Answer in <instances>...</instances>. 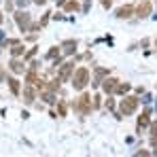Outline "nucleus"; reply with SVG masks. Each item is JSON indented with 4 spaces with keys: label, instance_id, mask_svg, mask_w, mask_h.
Wrapping results in <instances>:
<instances>
[{
    "label": "nucleus",
    "instance_id": "1",
    "mask_svg": "<svg viewBox=\"0 0 157 157\" xmlns=\"http://www.w3.org/2000/svg\"><path fill=\"white\" fill-rule=\"evenodd\" d=\"M87 83H89V70L87 68H77L75 75H72V87L77 91H81V89H85Z\"/></svg>",
    "mask_w": 157,
    "mask_h": 157
},
{
    "label": "nucleus",
    "instance_id": "2",
    "mask_svg": "<svg viewBox=\"0 0 157 157\" xmlns=\"http://www.w3.org/2000/svg\"><path fill=\"white\" fill-rule=\"evenodd\" d=\"M138 108V98L136 96H128L125 100H121V113L123 115H132Z\"/></svg>",
    "mask_w": 157,
    "mask_h": 157
},
{
    "label": "nucleus",
    "instance_id": "3",
    "mask_svg": "<svg viewBox=\"0 0 157 157\" xmlns=\"http://www.w3.org/2000/svg\"><path fill=\"white\" fill-rule=\"evenodd\" d=\"M75 108H78V110H81L83 115H87V113H89V110L94 108V106H91V98H89L87 94H83V96L78 98V102L75 104Z\"/></svg>",
    "mask_w": 157,
    "mask_h": 157
},
{
    "label": "nucleus",
    "instance_id": "4",
    "mask_svg": "<svg viewBox=\"0 0 157 157\" xmlns=\"http://www.w3.org/2000/svg\"><path fill=\"white\" fill-rule=\"evenodd\" d=\"M136 15H138V17H149V15H151V2H149V0L138 2V6H136Z\"/></svg>",
    "mask_w": 157,
    "mask_h": 157
},
{
    "label": "nucleus",
    "instance_id": "5",
    "mask_svg": "<svg viewBox=\"0 0 157 157\" xmlns=\"http://www.w3.org/2000/svg\"><path fill=\"white\" fill-rule=\"evenodd\" d=\"M117 85H119V81H117V78H106V81H102V89H104L106 94L117 91Z\"/></svg>",
    "mask_w": 157,
    "mask_h": 157
},
{
    "label": "nucleus",
    "instance_id": "6",
    "mask_svg": "<svg viewBox=\"0 0 157 157\" xmlns=\"http://www.w3.org/2000/svg\"><path fill=\"white\" fill-rule=\"evenodd\" d=\"M15 19H17V24H19V28H21L24 32L30 28V15H28V13H17Z\"/></svg>",
    "mask_w": 157,
    "mask_h": 157
},
{
    "label": "nucleus",
    "instance_id": "7",
    "mask_svg": "<svg viewBox=\"0 0 157 157\" xmlns=\"http://www.w3.org/2000/svg\"><path fill=\"white\" fill-rule=\"evenodd\" d=\"M72 70H75V64H64V66H62V70H59V81H66V78L70 77V72H72Z\"/></svg>",
    "mask_w": 157,
    "mask_h": 157
},
{
    "label": "nucleus",
    "instance_id": "8",
    "mask_svg": "<svg viewBox=\"0 0 157 157\" xmlns=\"http://www.w3.org/2000/svg\"><path fill=\"white\" fill-rule=\"evenodd\" d=\"M132 13H134V6H132V4H125V6H121V9L117 11V17L128 19V17H132Z\"/></svg>",
    "mask_w": 157,
    "mask_h": 157
},
{
    "label": "nucleus",
    "instance_id": "9",
    "mask_svg": "<svg viewBox=\"0 0 157 157\" xmlns=\"http://www.w3.org/2000/svg\"><path fill=\"white\" fill-rule=\"evenodd\" d=\"M62 49H64V53H75L77 51V40H66L62 45Z\"/></svg>",
    "mask_w": 157,
    "mask_h": 157
},
{
    "label": "nucleus",
    "instance_id": "10",
    "mask_svg": "<svg viewBox=\"0 0 157 157\" xmlns=\"http://www.w3.org/2000/svg\"><path fill=\"white\" fill-rule=\"evenodd\" d=\"M11 70H13V72H17V75H19V72H24V62L13 59V62H11Z\"/></svg>",
    "mask_w": 157,
    "mask_h": 157
},
{
    "label": "nucleus",
    "instance_id": "11",
    "mask_svg": "<svg viewBox=\"0 0 157 157\" xmlns=\"http://www.w3.org/2000/svg\"><path fill=\"white\" fill-rule=\"evenodd\" d=\"M9 87H11V91H13L15 96L19 94V81H17V78H9Z\"/></svg>",
    "mask_w": 157,
    "mask_h": 157
},
{
    "label": "nucleus",
    "instance_id": "12",
    "mask_svg": "<svg viewBox=\"0 0 157 157\" xmlns=\"http://www.w3.org/2000/svg\"><path fill=\"white\" fill-rule=\"evenodd\" d=\"M149 125V113H142L138 117V128H147Z\"/></svg>",
    "mask_w": 157,
    "mask_h": 157
},
{
    "label": "nucleus",
    "instance_id": "13",
    "mask_svg": "<svg viewBox=\"0 0 157 157\" xmlns=\"http://www.w3.org/2000/svg\"><path fill=\"white\" fill-rule=\"evenodd\" d=\"M24 96H26V102H28V104H30V102H34V89H32L30 85L24 89Z\"/></svg>",
    "mask_w": 157,
    "mask_h": 157
},
{
    "label": "nucleus",
    "instance_id": "14",
    "mask_svg": "<svg viewBox=\"0 0 157 157\" xmlns=\"http://www.w3.org/2000/svg\"><path fill=\"white\" fill-rule=\"evenodd\" d=\"M106 75H108V70H106V68H98V70H96V85H98V83H102V77H106Z\"/></svg>",
    "mask_w": 157,
    "mask_h": 157
},
{
    "label": "nucleus",
    "instance_id": "15",
    "mask_svg": "<svg viewBox=\"0 0 157 157\" xmlns=\"http://www.w3.org/2000/svg\"><path fill=\"white\" fill-rule=\"evenodd\" d=\"M130 91V83H119L117 85V94H128Z\"/></svg>",
    "mask_w": 157,
    "mask_h": 157
},
{
    "label": "nucleus",
    "instance_id": "16",
    "mask_svg": "<svg viewBox=\"0 0 157 157\" xmlns=\"http://www.w3.org/2000/svg\"><path fill=\"white\" fill-rule=\"evenodd\" d=\"M66 11H78V2L77 0H68L66 2Z\"/></svg>",
    "mask_w": 157,
    "mask_h": 157
},
{
    "label": "nucleus",
    "instance_id": "17",
    "mask_svg": "<svg viewBox=\"0 0 157 157\" xmlns=\"http://www.w3.org/2000/svg\"><path fill=\"white\" fill-rule=\"evenodd\" d=\"M11 53H13V55L17 57V55H21V53H24V47H21V45H15V47L11 49Z\"/></svg>",
    "mask_w": 157,
    "mask_h": 157
},
{
    "label": "nucleus",
    "instance_id": "18",
    "mask_svg": "<svg viewBox=\"0 0 157 157\" xmlns=\"http://www.w3.org/2000/svg\"><path fill=\"white\" fill-rule=\"evenodd\" d=\"M57 53H59V51H57V47H53L51 51H49V55H47V57H49V59H55V55H57Z\"/></svg>",
    "mask_w": 157,
    "mask_h": 157
},
{
    "label": "nucleus",
    "instance_id": "19",
    "mask_svg": "<svg viewBox=\"0 0 157 157\" xmlns=\"http://www.w3.org/2000/svg\"><path fill=\"white\" fill-rule=\"evenodd\" d=\"M106 108H108V110H113V108H115V102H113V100H110V98H108V100H106Z\"/></svg>",
    "mask_w": 157,
    "mask_h": 157
},
{
    "label": "nucleus",
    "instance_id": "20",
    "mask_svg": "<svg viewBox=\"0 0 157 157\" xmlns=\"http://www.w3.org/2000/svg\"><path fill=\"white\" fill-rule=\"evenodd\" d=\"M151 136H153V138H157V123L151 128Z\"/></svg>",
    "mask_w": 157,
    "mask_h": 157
},
{
    "label": "nucleus",
    "instance_id": "21",
    "mask_svg": "<svg viewBox=\"0 0 157 157\" xmlns=\"http://www.w3.org/2000/svg\"><path fill=\"white\" fill-rule=\"evenodd\" d=\"M102 4H104L106 9H108V6H110V4H113V0H102Z\"/></svg>",
    "mask_w": 157,
    "mask_h": 157
},
{
    "label": "nucleus",
    "instance_id": "22",
    "mask_svg": "<svg viewBox=\"0 0 157 157\" xmlns=\"http://www.w3.org/2000/svg\"><path fill=\"white\" fill-rule=\"evenodd\" d=\"M138 157H151V155H149L147 151H140V153H138Z\"/></svg>",
    "mask_w": 157,
    "mask_h": 157
},
{
    "label": "nucleus",
    "instance_id": "23",
    "mask_svg": "<svg viewBox=\"0 0 157 157\" xmlns=\"http://www.w3.org/2000/svg\"><path fill=\"white\" fill-rule=\"evenodd\" d=\"M34 2H36V4H45L47 0H34Z\"/></svg>",
    "mask_w": 157,
    "mask_h": 157
},
{
    "label": "nucleus",
    "instance_id": "24",
    "mask_svg": "<svg viewBox=\"0 0 157 157\" xmlns=\"http://www.w3.org/2000/svg\"><path fill=\"white\" fill-rule=\"evenodd\" d=\"M0 21H2V15H0Z\"/></svg>",
    "mask_w": 157,
    "mask_h": 157
}]
</instances>
